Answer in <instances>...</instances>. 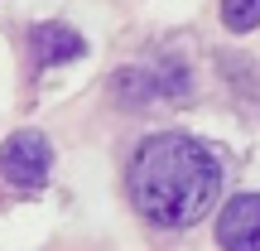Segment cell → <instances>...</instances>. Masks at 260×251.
I'll return each instance as SVG.
<instances>
[{"label":"cell","instance_id":"277c9868","mask_svg":"<svg viewBox=\"0 0 260 251\" xmlns=\"http://www.w3.org/2000/svg\"><path fill=\"white\" fill-rule=\"evenodd\" d=\"M217 246L222 251H260V193H236L222 203Z\"/></svg>","mask_w":260,"mask_h":251},{"label":"cell","instance_id":"6da1fadb","mask_svg":"<svg viewBox=\"0 0 260 251\" xmlns=\"http://www.w3.org/2000/svg\"><path fill=\"white\" fill-rule=\"evenodd\" d=\"M130 203L159 227H193L222 198V159L183 130L149 135L130 159Z\"/></svg>","mask_w":260,"mask_h":251},{"label":"cell","instance_id":"5b68a950","mask_svg":"<svg viewBox=\"0 0 260 251\" xmlns=\"http://www.w3.org/2000/svg\"><path fill=\"white\" fill-rule=\"evenodd\" d=\"M29 48H34L39 63H73V58L87 53L82 34H77V29H68V24H58V19L29 29Z\"/></svg>","mask_w":260,"mask_h":251},{"label":"cell","instance_id":"3957f363","mask_svg":"<svg viewBox=\"0 0 260 251\" xmlns=\"http://www.w3.org/2000/svg\"><path fill=\"white\" fill-rule=\"evenodd\" d=\"M116 102L121 106H149L154 97H183L188 92V73L178 63H159V68H121L111 77Z\"/></svg>","mask_w":260,"mask_h":251},{"label":"cell","instance_id":"8992f818","mask_svg":"<svg viewBox=\"0 0 260 251\" xmlns=\"http://www.w3.org/2000/svg\"><path fill=\"white\" fill-rule=\"evenodd\" d=\"M222 24L236 34H251L260 24V0H222Z\"/></svg>","mask_w":260,"mask_h":251},{"label":"cell","instance_id":"7a4b0ae2","mask_svg":"<svg viewBox=\"0 0 260 251\" xmlns=\"http://www.w3.org/2000/svg\"><path fill=\"white\" fill-rule=\"evenodd\" d=\"M48 169H53V145H48L44 130H15L0 145V174L10 184L39 188V184H48Z\"/></svg>","mask_w":260,"mask_h":251}]
</instances>
